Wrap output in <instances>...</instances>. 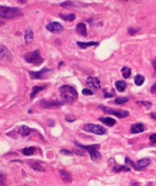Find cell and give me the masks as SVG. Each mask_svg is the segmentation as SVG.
<instances>
[{
	"instance_id": "obj_41",
	"label": "cell",
	"mask_w": 156,
	"mask_h": 186,
	"mask_svg": "<svg viewBox=\"0 0 156 186\" xmlns=\"http://www.w3.org/2000/svg\"><path fill=\"white\" fill-rule=\"evenodd\" d=\"M132 186H140V185L137 181H133V182L132 183Z\"/></svg>"
},
{
	"instance_id": "obj_24",
	"label": "cell",
	"mask_w": 156,
	"mask_h": 186,
	"mask_svg": "<svg viewBox=\"0 0 156 186\" xmlns=\"http://www.w3.org/2000/svg\"><path fill=\"white\" fill-rule=\"evenodd\" d=\"M121 73L123 77L127 79V78L129 77L130 75H131V69H130L129 68H128V67H123V68H122Z\"/></svg>"
},
{
	"instance_id": "obj_35",
	"label": "cell",
	"mask_w": 156,
	"mask_h": 186,
	"mask_svg": "<svg viewBox=\"0 0 156 186\" xmlns=\"http://www.w3.org/2000/svg\"><path fill=\"white\" fill-rule=\"evenodd\" d=\"M137 32H139V29H134V28H129V33L130 35H133L136 33Z\"/></svg>"
},
{
	"instance_id": "obj_4",
	"label": "cell",
	"mask_w": 156,
	"mask_h": 186,
	"mask_svg": "<svg viewBox=\"0 0 156 186\" xmlns=\"http://www.w3.org/2000/svg\"><path fill=\"white\" fill-rule=\"evenodd\" d=\"M100 109L104 112L105 113H108V114H112L114 115V116H117L118 118H126L129 116V113L126 110H115L113 109L109 108L107 106H100Z\"/></svg>"
},
{
	"instance_id": "obj_3",
	"label": "cell",
	"mask_w": 156,
	"mask_h": 186,
	"mask_svg": "<svg viewBox=\"0 0 156 186\" xmlns=\"http://www.w3.org/2000/svg\"><path fill=\"white\" fill-rule=\"evenodd\" d=\"M25 61H26V62L30 64H33V65H36V66L42 65L44 62V59L41 58L40 52L38 50L29 52V53H27L26 55H25Z\"/></svg>"
},
{
	"instance_id": "obj_37",
	"label": "cell",
	"mask_w": 156,
	"mask_h": 186,
	"mask_svg": "<svg viewBox=\"0 0 156 186\" xmlns=\"http://www.w3.org/2000/svg\"><path fill=\"white\" fill-rule=\"evenodd\" d=\"M152 65H153V68H154V74H155V75H156V58H154V60L152 61Z\"/></svg>"
},
{
	"instance_id": "obj_18",
	"label": "cell",
	"mask_w": 156,
	"mask_h": 186,
	"mask_svg": "<svg viewBox=\"0 0 156 186\" xmlns=\"http://www.w3.org/2000/svg\"><path fill=\"white\" fill-rule=\"evenodd\" d=\"M31 130L30 128L27 126H22L20 128L18 129V133L21 135L22 136H27L30 134Z\"/></svg>"
},
{
	"instance_id": "obj_36",
	"label": "cell",
	"mask_w": 156,
	"mask_h": 186,
	"mask_svg": "<svg viewBox=\"0 0 156 186\" xmlns=\"http://www.w3.org/2000/svg\"><path fill=\"white\" fill-rule=\"evenodd\" d=\"M150 141L153 144H156V134H153L150 136Z\"/></svg>"
},
{
	"instance_id": "obj_23",
	"label": "cell",
	"mask_w": 156,
	"mask_h": 186,
	"mask_svg": "<svg viewBox=\"0 0 156 186\" xmlns=\"http://www.w3.org/2000/svg\"><path fill=\"white\" fill-rule=\"evenodd\" d=\"M89 153H90L92 160H93V161H98L101 159V155L97 150H91Z\"/></svg>"
},
{
	"instance_id": "obj_5",
	"label": "cell",
	"mask_w": 156,
	"mask_h": 186,
	"mask_svg": "<svg viewBox=\"0 0 156 186\" xmlns=\"http://www.w3.org/2000/svg\"><path fill=\"white\" fill-rule=\"evenodd\" d=\"M83 130H85L86 132H88V133H93L97 135H103L107 132L106 129L103 127V126H100V125L92 124V123L86 124L83 127Z\"/></svg>"
},
{
	"instance_id": "obj_33",
	"label": "cell",
	"mask_w": 156,
	"mask_h": 186,
	"mask_svg": "<svg viewBox=\"0 0 156 186\" xmlns=\"http://www.w3.org/2000/svg\"><path fill=\"white\" fill-rule=\"evenodd\" d=\"M137 103L139 105H142V106H151V103H149V102H145V101H138Z\"/></svg>"
},
{
	"instance_id": "obj_10",
	"label": "cell",
	"mask_w": 156,
	"mask_h": 186,
	"mask_svg": "<svg viewBox=\"0 0 156 186\" xmlns=\"http://www.w3.org/2000/svg\"><path fill=\"white\" fill-rule=\"evenodd\" d=\"M63 104L59 101H47V100H42L41 102V105L44 108H58Z\"/></svg>"
},
{
	"instance_id": "obj_40",
	"label": "cell",
	"mask_w": 156,
	"mask_h": 186,
	"mask_svg": "<svg viewBox=\"0 0 156 186\" xmlns=\"http://www.w3.org/2000/svg\"><path fill=\"white\" fill-rule=\"evenodd\" d=\"M151 117L152 119H154V120H156V113H151Z\"/></svg>"
},
{
	"instance_id": "obj_38",
	"label": "cell",
	"mask_w": 156,
	"mask_h": 186,
	"mask_svg": "<svg viewBox=\"0 0 156 186\" xmlns=\"http://www.w3.org/2000/svg\"><path fill=\"white\" fill-rule=\"evenodd\" d=\"M151 93H156V84H154V85H152L151 88Z\"/></svg>"
},
{
	"instance_id": "obj_43",
	"label": "cell",
	"mask_w": 156,
	"mask_h": 186,
	"mask_svg": "<svg viewBox=\"0 0 156 186\" xmlns=\"http://www.w3.org/2000/svg\"><path fill=\"white\" fill-rule=\"evenodd\" d=\"M136 1H142V0H136Z\"/></svg>"
},
{
	"instance_id": "obj_8",
	"label": "cell",
	"mask_w": 156,
	"mask_h": 186,
	"mask_svg": "<svg viewBox=\"0 0 156 186\" xmlns=\"http://www.w3.org/2000/svg\"><path fill=\"white\" fill-rule=\"evenodd\" d=\"M86 84L88 86L93 88V90H99L100 87H101L100 80L97 77H89L86 79Z\"/></svg>"
},
{
	"instance_id": "obj_11",
	"label": "cell",
	"mask_w": 156,
	"mask_h": 186,
	"mask_svg": "<svg viewBox=\"0 0 156 186\" xmlns=\"http://www.w3.org/2000/svg\"><path fill=\"white\" fill-rule=\"evenodd\" d=\"M76 32L78 35L81 36L86 37L87 35V31H86V26L84 23H79L76 26Z\"/></svg>"
},
{
	"instance_id": "obj_39",
	"label": "cell",
	"mask_w": 156,
	"mask_h": 186,
	"mask_svg": "<svg viewBox=\"0 0 156 186\" xmlns=\"http://www.w3.org/2000/svg\"><path fill=\"white\" fill-rule=\"evenodd\" d=\"M113 95L111 94V93H105V97H113Z\"/></svg>"
},
{
	"instance_id": "obj_42",
	"label": "cell",
	"mask_w": 156,
	"mask_h": 186,
	"mask_svg": "<svg viewBox=\"0 0 156 186\" xmlns=\"http://www.w3.org/2000/svg\"><path fill=\"white\" fill-rule=\"evenodd\" d=\"M18 1L22 4H24V3H25V2H26V0H18Z\"/></svg>"
},
{
	"instance_id": "obj_15",
	"label": "cell",
	"mask_w": 156,
	"mask_h": 186,
	"mask_svg": "<svg viewBox=\"0 0 156 186\" xmlns=\"http://www.w3.org/2000/svg\"><path fill=\"white\" fill-rule=\"evenodd\" d=\"M60 175H61V179L63 180L64 182L70 183L72 181L71 176H70V175L67 172L61 170V171L60 172Z\"/></svg>"
},
{
	"instance_id": "obj_2",
	"label": "cell",
	"mask_w": 156,
	"mask_h": 186,
	"mask_svg": "<svg viewBox=\"0 0 156 186\" xmlns=\"http://www.w3.org/2000/svg\"><path fill=\"white\" fill-rule=\"evenodd\" d=\"M22 15V12L19 8L0 5V18L3 19H12Z\"/></svg>"
},
{
	"instance_id": "obj_30",
	"label": "cell",
	"mask_w": 156,
	"mask_h": 186,
	"mask_svg": "<svg viewBox=\"0 0 156 186\" xmlns=\"http://www.w3.org/2000/svg\"><path fill=\"white\" fill-rule=\"evenodd\" d=\"M73 152L75 153L76 155H77V156H85V152L83 151V150H81V149H73Z\"/></svg>"
},
{
	"instance_id": "obj_12",
	"label": "cell",
	"mask_w": 156,
	"mask_h": 186,
	"mask_svg": "<svg viewBox=\"0 0 156 186\" xmlns=\"http://www.w3.org/2000/svg\"><path fill=\"white\" fill-rule=\"evenodd\" d=\"M150 159H140L139 161H138L136 162V166L137 170H140L143 168H145L146 166H148L150 164Z\"/></svg>"
},
{
	"instance_id": "obj_21",
	"label": "cell",
	"mask_w": 156,
	"mask_h": 186,
	"mask_svg": "<svg viewBox=\"0 0 156 186\" xmlns=\"http://www.w3.org/2000/svg\"><path fill=\"white\" fill-rule=\"evenodd\" d=\"M45 88V87H40V86H35L32 88V92L30 95V98L33 99L34 97H35L37 94L40 91L43 90Z\"/></svg>"
},
{
	"instance_id": "obj_16",
	"label": "cell",
	"mask_w": 156,
	"mask_h": 186,
	"mask_svg": "<svg viewBox=\"0 0 156 186\" xmlns=\"http://www.w3.org/2000/svg\"><path fill=\"white\" fill-rule=\"evenodd\" d=\"M25 39L27 43H31L34 39V32L31 28L27 29L25 34Z\"/></svg>"
},
{
	"instance_id": "obj_28",
	"label": "cell",
	"mask_w": 156,
	"mask_h": 186,
	"mask_svg": "<svg viewBox=\"0 0 156 186\" xmlns=\"http://www.w3.org/2000/svg\"><path fill=\"white\" fill-rule=\"evenodd\" d=\"M129 101V98L127 97H125V96H121V97H117V98L115 100V103L116 104H123V103H126V102Z\"/></svg>"
},
{
	"instance_id": "obj_20",
	"label": "cell",
	"mask_w": 156,
	"mask_h": 186,
	"mask_svg": "<svg viewBox=\"0 0 156 186\" xmlns=\"http://www.w3.org/2000/svg\"><path fill=\"white\" fill-rule=\"evenodd\" d=\"M100 120L104 124L107 125L109 126H113V125H115L116 123V121L113 118H110V117H106V118H100Z\"/></svg>"
},
{
	"instance_id": "obj_14",
	"label": "cell",
	"mask_w": 156,
	"mask_h": 186,
	"mask_svg": "<svg viewBox=\"0 0 156 186\" xmlns=\"http://www.w3.org/2000/svg\"><path fill=\"white\" fill-rule=\"evenodd\" d=\"M144 131V126L142 123H136L132 126L131 132L133 133H140Z\"/></svg>"
},
{
	"instance_id": "obj_19",
	"label": "cell",
	"mask_w": 156,
	"mask_h": 186,
	"mask_svg": "<svg viewBox=\"0 0 156 186\" xmlns=\"http://www.w3.org/2000/svg\"><path fill=\"white\" fill-rule=\"evenodd\" d=\"M115 85H116V87L118 91L123 92L126 90V83L124 80H118V81L116 82Z\"/></svg>"
},
{
	"instance_id": "obj_7",
	"label": "cell",
	"mask_w": 156,
	"mask_h": 186,
	"mask_svg": "<svg viewBox=\"0 0 156 186\" xmlns=\"http://www.w3.org/2000/svg\"><path fill=\"white\" fill-rule=\"evenodd\" d=\"M46 28L49 32H53V33H60L64 30V27L60 23L56 22L48 24L46 25Z\"/></svg>"
},
{
	"instance_id": "obj_31",
	"label": "cell",
	"mask_w": 156,
	"mask_h": 186,
	"mask_svg": "<svg viewBox=\"0 0 156 186\" xmlns=\"http://www.w3.org/2000/svg\"><path fill=\"white\" fill-rule=\"evenodd\" d=\"M0 186H6L5 175L3 174H0Z\"/></svg>"
},
{
	"instance_id": "obj_17",
	"label": "cell",
	"mask_w": 156,
	"mask_h": 186,
	"mask_svg": "<svg viewBox=\"0 0 156 186\" xmlns=\"http://www.w3.org/2000/svg\"><path fill=\"white\" fill-rule=\"evenodd\" d=\"M76 45L80 47L82 49H85V48H88L90 46H94V45H98V42H77Z\"/></svg>"
},
{
	"instance_id": "obj_29",
	"label": "cell",
	"mask_w": 156,
	"mask_h": 186,
	"mask_svg": "<svg viewBox=\"0 0 156 186\" xmlns=\"http://www.w3.org/2000/svg\"><path fill=\"white\" fill-rule=\"evenodd\" d=\"M32 167L34 170H36V171L39 172H45V169L42 166V165L39 164L38 162H35L34 164L32 165Z\"/></svg>"
},
{
	"instance_id": "obj_32",
	"label": "cell",
	"mask_w": 156,
	"mask_h": 186,
	"mask_svg": "<svg viewBox=\"0 0 156 186\" xmlns=\"http://www.w3.org/2000/svg\"><path fill=\"white\" fill-rule=\"evenodd\" d=\"M82 93L83 95H86V96H90V95L93 94V92L91 90H90V89H83L82 90Z\"/></svg>"
},
{
	"instance_id": "obj_1",
	"label": "cell",
	"mask_w": 156,
	"mask_h": 186,
	"mask_svg": "<svg viewBox=\"0 0 156 186\" xmlns=\"http://www.w3.org/2000/svg\"><path fill=\"white\" fill-rule=\"evenodd\" d=\"M61 96L64 103L72 104L74 103L78 97V93L74 88L69 85H64L60 88Z\"/></svg>"
},
{
	"instance_id": "obj_6",
	"label": "cell",
	"mask_w": 156,
	"mask_h": 186,
	"mask_svg": "<svg viewBox=\"0 0 156 186\" xmlns=\"http://www.w3.org/2000/svg\"><path fill=\"white\" fill-rule=\"evenodd\" d=\"M52 72H53L52 70L44 68V69H42L40 71H29V74H30L31 77H32V79H39V80H42V79H46L47 77H48L51 74Z\"/></svg>"
},
{
	"instance_id": "obj_26",
	"label": "cell",
	"mask_w": 156,
	"mask_h": 186,
	"mask_svg": "<svg viewBox=\"0 0 156 186\" xmlns=\"http://www.w3.org/2000/svg\"><path fill=\"white\" fill-rule=\"evenodd\" d=\"M134 80H135V84H136L137 86H141V85L144 83L145 77L143 76H142V75L138 74L135 77Z\"/></svg>"
},
{
	"instance_id": "obj_44",
	"label": "cell",
	"mask_w": 156,
	"mask_h": 186,
	"mask_svg": "<svg viewBox=\"0 0 156 186\" xmlns=\"http://www.w3.org/2000/svg\"><path fill=\"white\" fill-rule=\"evenodd\" d=\"M125 1H126V0H125Z\"/></svg>"
},
{
	"instance_id": "obj_13",
	"label": "cell",
	"mask_w": 156,
	"mask_h": 186,
	"mask_svg": "<svg viewBox=\"0 0 156 186\" xmlns=\"http://www.w3.org/2000/svg\"><path fill=\"white\" fill-rule=\"evenodd\" d=\"M75 144H76V146H78V147L83 149L84 150H86V151H88V152L91 151V150H97L98 149H100V146L97 144L91 145V146H83V145L80 144V143H75Z\"/></svg>"
},
{
	"instance_id": "obj_27",
	"label": "cell",
	"mask_w": 156,
	"mask_h": 186,
	"mask_svg": "<svg viewBox=\"0 0 156 186\" xmlns=\"http://www.w3.org/2000/svg\"><path fill=\"white\" fill-rule=\"evenodd\" d=\"M113 171L115 172H129L130 171V169H129L128 167L124 166H117L116 167H114V169Z\"/></svg>"
},
{
	"instance_id": "obj_34",
	"label": "cell",
	"mask_w": 156,
	"mask_h": 186,
	"mask_svg": "<svg viewBox=\"0 0 156 186\" xmlns=\"http://www.w3.org/2000/svg\"><path fill=\"white\" fill-rule=\"evenodd\" d=\"M61 153L63 155H66V156H70V155H72V152L67 150H61Z\"/></svg>"
},
{
	"instance_id": "obj_25",
	"label": "cell",
	"mask_w": 156,
	"mask_h": 186,
	"mask_svg": "<svg viewBox=\"0 0 156 186\" xmlns=\"http://www.w3.org/2000/svg\"><path fill=\"white\" fill-rule=\"evenodd\" d=\"M35 153V147H28V148H25L23 150H22V153H23L25 156H32Z\"/></svg>"
},
{
	"instance_id": "obj_9",
	"label": "cell",
	"mask_w": 156,
	"mask_h": 186,
	"mask_svg": "<svg viewBox=\"0 0 156 186\" xmlns=\"http://www.w3.org/2000/svg\"><path fill=\"white\" fill-rule=\"evenodd\" d=\"M12 58V54L8 48L2 45H0V59L10 60Z\"/></svg>"
},
{
	"instance_id": "obj_22",
	"label": "cell",
	"mask_w": 156,
	"mask_h": 186,
	"mask_svg": "<svg viewBox=\"0 0 156 186\" xmlns=\"http://www.w3.org/2000/svg\"><path fill=\"white\" fill-rule=\"evenodd\" d=\"M59 16L61 19L64 21H68V22H73L75 20L76 16L73 14H68V15H64V14H59Z\"/></svg>"
}]
</instances>
